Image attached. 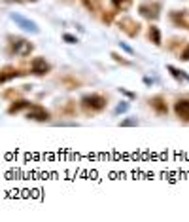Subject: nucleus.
I'll return each instance as SVG.
<instances>
[{
	"label": "nucleus",
	"mask_w": 189,
	"mask_h": 222,
	"mask_svg": "<svg viewBox=\"0 0 189 222\" xmlns=\"http://www.w3.org/2000/svg\"><path fill=\"white\" fill-rule=\"evenodd\" d=\"M81 103H83L85 108L100 110V108H104V105H106V99L100 97V95H97V93H91V95H85V97L81 99Z\"/></svg>",
	"instance_id": "obj_1"
},
{
	"label": "nucleus",
	"mask_w": 189,
	"mask_h": 222,
	"mask_svg": "<svg viewBox=\"0 0 189 222\" xmlns=\"http://www.w3.org/2000/svg\"><path fill=\"white\" fill-rule=\"evenodd\" d=\"M12 19L19 25V27H21L23 31H29V32H38V27H36V23H34V21H30V19H27V17H23V15H19V13H12Z\"/></svg>",
	"instance_id": "obj_2"
},
{
	"label": "nucleus",
	"mask_w": 189,
	"mask_h": 222,
	"mask_svg": "<svg viewBox=\"0 0 189 222\" xmlns=\"http://www.w3.org/2000/svg\"><path fill=\"white\" fill-rule=\"evenodd\" d=\"M47 70H49V65L45 63V59L36 57V59L32 61V72H34V74L42 76V74H47Z\"/></svg>",
	"instance_id": "obj_3"
},
{
	"label": "nucleus",
	"mask_w": 189,
	"mask_h": 222,
	"mask_svg": "<svg viewBox=\"0 0 189 222\" xmlns=\"http://www.w3.org/2000/svg\"><path fill=\"white\" fill-rule=\"evenodd\" d=\"M174 110H176V114L180 118L189 120V101L187 99H180V101L176 103V106H174Z\"/></svg>",
	"instance_id": "obj_4"
},
{
	"label": "nucleus",
	"mask_w": 189,
	"mask_h": 222,
	"mask_svg": "<svg viewBox=\"0 0 189 222\" xmlns=\"http://www.w3.org/2000/svg\"><path fill=\"white\" fill-rule=\"evenodd\" d=\"M13 49H15V53H19V55H27L30 49H32V46L29 42H25V40H17L13 44Z\"/></svg>",
	"instance_id": "obj_5"
},
{
	"label": "nucleus",
	"mask_w": 189,
	"mask_h": 222,
	"mask_svg": "<svg viewBox=\"0 0 189 222\" xmlns=\"http://www.w3.org/2000/svg\"><path fill=\"white\" fill-rule=\"evenodd\" d=\"M27 118L29 120H38V121H45L47 118H49V114H47L45 110H42L40 106H34V112H29Z\"/></svg>",
	"instance_id": "obj_6"
},
{
	"label": "nucleus",
	"mask_w": 189,
	"mask_h": 222,
	"mask_svg": "<svg viewBox=\"0 0 189 222\" xmlns=\"http://www.w3.org/2000/svg\"><path fill=\"white\" fill-rule=\"evenodd\" d=\"M167 68L170 70V74H172L174 78H178V80H182V78H183V80H187V82H189V74H185L183 70H180V68H176V67H172V65H168Z\"/></svg>",
	"instance_id": "obj_7"
},
{
	"label": "nucleus",
	"mask_w": 189,
	"mask_h": 222,
	"mask_svg": "<svg viewBox=\"0 0 189 222\" xmlns=\"http://www.w3.org/2000/svg\"><path fill=\"white\" fill-rule=\"evenodd\" d=\"M29 106H30V108H34V105H30V103H27V101H17L15 105H12V106H10V112L13 114V112H19L21 108H29Z\"/></svg>",
	"instance_id": "obj_8"
},
{
	"label": "nucleus",
	"mask_w": 189,
	"mask_h": 222,
	"mask_svg": "<svg viewBox=\"0 0 189 222\" xmlns=\"http://www.w3.org/2000/svg\"><path fill=\"white\" fill-rule=\"evenodd\" d=\"M150 38H151V42H153L155 46H161V32H159L157 27H151V29H150Z\"/></svg>",
	"instance_id": "obj_9"
},
{
	"label": "nucleus",
	"mask_w": 189,
	"mask_h": 222,
	"mask_svg": "<svg viewBox=\"0 0 189 222\" xmlns=\"http://www.w3.org/2000/svg\"><path fill=\"white\" fill-rule=\"evenodd\" d=\"M129 110V103H125V101H121L119 105L115 106V114H123V112H127Z\"/></svg>",
	"instance_id": "obj_10"
},
{
	"label": "nucleus",
	"mask_w": 189,
	"mask_h": 222,
	"mask_svg": "<svg viewBox=\"0 0 189 222\" xmlns=\"http://www.w3.org/2000/svg\"><path fill=\"white\" fill-rule=\"evenodd\" d=\"M17 76H19V72H13V70H12L10 74H0V84H2V82H8L10 78H17Z\"/></svg>",
	"instance_id": "obj_11"
},
{
	"label": "nucleus",
	"mask_w": 189,
	"mask_h": 222,
	"mask_svg": "<svg viewBox=\"0 0 189 222\" xmlns=\"http://www.w3.org/2000/svg\"><path fill=\"white\" fill-rule=\"evenodd\" d=\"M131 126H138V120L136 118H127L121 121V127H131Z\"/></svg>",
	"instance_id": "obj_12"
},
{
	"label": "nucleus",
	"mask_w": 189,
	"mask_h": 222,
	"mask_svg": "<svg viewBox=\"0 0 189 222\" xmlns=\"http://www.w3.org/2000/svg\"><path fill=\"white\" fill-rule=\"evenodd\" d=\"M151 105H153L159 112H167V106H163V105H161V99H153V103H151Z\"/></svg>",
	"instance_id": "obj_13"
},
{
	"label": "nucleus",
	"mask_w": 189,
	"mask_h": 222,
	"mask_svg": "<svg viewBox=\"0 0 189 222\" xmlns=\"http://www.w3.org/2000/svg\"><path fill=\"white\" fill-rule=\"evenodd\" d=\"M62 38H64V42H68V44H76V42H78V38L72 36V34H64Z\"/></svg>",
	"instance_id": "obj_14"
},
{
	"label": "nucleus",
	"mask_w": 189,
	"mask_h": 222,
	"mask_svg": "<svg viewBox=\"0 0 189 222\" xmlns=\"http://www.w3.org/2000/svg\"><path fill=\"white\" fill-rule=\"evenodd\" d=\"M112 2H113L117 8H119V6H127V4L131 2V0H112Z\"/></svg>",
	"instance_id": "obj_15"
},
{
	"label": "nucleus",
	"mask_w": 189,
	"mask_h": 222,
	"mask_svg": "<svg viewBox=\"0 0 189 222\" xmlns=\"http://www.w3.org/2000/svg\"><path fill=\"white\" fill-rule=\"evenodd\" d=\"M119 46H121V49H125L127 53H134V52H132V47H131V46H127L125 42H119Z\"/></svg>",
	"instance_id": "obj_16"
},
{
	"label": "nucleus",
	"mask_w": 189,
	"mask_h": 222,
	"mask_svg": "<svg viewBox=\"0 0 189 222\" xmlns=\"http://www.w3.org/2000/svg\"><path fill=\"white\" fill-rule=\"evenodd\" d=\"M182 61H189V46L183 49V53H182V57H180Z\"/></svg>",
	"instance_id": "obj_17"
},
{
	"label": "nucleus",
	"mask_w": 189,
	"mask_h": 222,
	"mask_svg": "<svg viewBox=\"0 0 189 222\" xmlns=\"http://www.w3.org/2000/svg\"><path fill=\"white\" fill-rule=\"evenodd\" d=\"M119 93H123V95H127V97L134 99V93H131V91H127V89H123V87H119Z\"/></svg>",
	"instance_id": "obj_18"
}]
</instances>
